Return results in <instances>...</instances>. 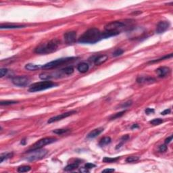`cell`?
Wrapping results in <instances>:
<instances>
[{
    "mask_svg": "<svg viewBox=\"0 0 173 173\" xmlns=\"http://www.w3.org/2000/svg\"><path fill=\"white\" fill-rule=\"evenodd\" d=\"M102 39V33L96 28H91L85 32L79 37L78 41L83 44H94Z\"/></svg>",
    "mask_w": 173,
    "mask_h": 173,
    "instance_id": "1",
    "label": "cell"
},
{
    "mask_svg": "<svg viewBox=\"0 0 173 173\" xmlns=\"http://www.w3.org/2000/svg\"><path fill=\"white\" fill-rule=\"evenodd\" d=\"M60 43V42L58 39H54L46 43H41L35 49V52L39 54H51L58 50Z\"/></svg>",
    "mask_w": 173,
    "mask_h": 173,
    "instance_id": "2",
    "label": "cell"
},
{
    "mask_svg": "<svg viewBox=\"0 0 173 173\" xmlns=\"http://www.w3.org/2000/svg\"><path fill=\"white\" fill-rule=\"evenodd\" d=\"M48 151L46 149H29L27 151V156L25 160L29 162H34L42 159L47 155Z\"/></svg>",
    "mask_w": 173,
    "mask_h": 173,
    "instance_id": "3",
    "label": "cell"
},
{
    "mask_svg": "<svg viewBox=\"0 0 173 173\" xmlns=\"http://www.w3.org/2000/svg\"><path fill=\"white\" fill-rule=\"evenodd\" d=\"M56 83H55L54 82L50 81H44L38 82V83H35L33 85L30 86L29 91L30 92H38L41 91H44V90L48 89H51V88L57 86Z\"/></svg>",
    "mask_w": 173,
    "mask_h": 173,
    "instance_id": "4",
    "label": "cell"
},
{
    "mask_svg": "<svg viewBox=\"0 0 173 173\" xmlns=\"http://www.w3.org/2000/svg\"><path fill=\"white\" fill-rule=\"evenodd\" d=\"M75 59H76V58H74V57H69V58H64L58 59V60H56L52 61L49 63L45 64V65L42 66L41 67L44 68V69H52V68H54L58 67L59 66L62 65L64 64L71 62V61L74 60Z\"/></svg>",
    "mask_w": 173,
    "mask_h": 173,
    "instance_id": "5",
    "label": "cell"
},
{
    "mask_svg": "<svg viewBox=\"0 0 173 173\" xmlns=\"http://www.w3.org/2000/svg\"><path fill=\"white\" fill-rule=\"evenodd\" d=\"M126 27V25L122 22L120 21H114L107 24L105 26L106 31H118L120 32V30L123 29Z\"/></svg>",
    "mask_w": 173,
    "mask_h": 173,
    "instance_id": "6",
    "label": "cell"
},
{
    "mask_svg": "<svg viewBox=\"0 0 173 173\" xmlns=\"http://www.w3.org/2000/svg\"><path fill=\"white\" fill-rule=\"evenodd\" d=\"M56 139L54 137H45L39 140L35 143L34 144L31 149H41L46 145L51 144L54 142L56 141Z\"/></svg>",
    "mask_w": 173,
    "mask_h": 173,
    "instance_id": "7",
    "label": "cell"
},
{
    "mask_svg": "<svg viewBox=\"0 0 173 173\" xmlns=\"http://www.w3.org/2000/svg\"><path fill=\"white\" fill-rule=\"evenodd\" d=\"M12 82L14 85L18 87H26L30 83V79L29 77L25 76H18L14 77Z\"/></svg>",
    "mask_w": 173,
    "mask_h": 173,
    "instance_id": "8",
    "label": "cell"
},
{
    "mask_svg": "<svg viewBox=\"0 0 173 173\" xmlns=\"http://www.w3.org/2000/svg\"><path fill=\"white\" fill-rule=\"evenodd\" d=\"M77 113V111H69V112H67L63 113V114H61L60 115H58V116H54L50 118L47 121V123L51 124L53 123V122H55L59 121V120H61L64 119V118H66L67 117L70 116H72V115L74 114Z\"/></svg>",
    "mask_w": 173,
    "mask_h": 173,
    "instance_id": "9",
    "label": "cell"
},
{
    "mask_svg": "<svg viewBox=\"0 0 173 173\" xmlns=\"http://www.w3.org/2000/svg\"><path fill=\"white\" fill-rule=\"evenodd\" d=\"M77 38V33L75 31L66 32L64 35V39L65 41V43L68 45H72L76 42Z\"/></svg>",
    "mask_w": 173,
    "mask_h": 173,
    "instance_id": "10",
    "label": "cell"
},
{
    "mask_svg": "<svg viewBox=\"0 0 173 173\" xmlns=\"http://www.w3.org/2000/svg\"><path fill=\"white\" fill-rule=\"evenodd\" d=\"M170 27V23L168 21H161L158 23L156 27V33L157 34L163 33L168 29Z\"/></svg>",
    "mask_w": 173,
    "mask_h": 173,
    "instance_id": "11",
    "label": "cell"
},
{
    "mask_svg": "<svg viewBox=\"0 0 173 173\" xmlns=\"http://www.w3.org/2000/svg\"><path fill=\"white\" fill-rule=\"evenodd\" d=\"M156 73L157 74V76L160 78H164V77L168 76L170 73V68L166 67V66H162L157 68L156 70Z\"/></svg>",
    "mask_w": 173,
    "mask_h": 173,
    "instance_id": "12",
    "label": "cell"
},
{
    "mask_svg": "<svg viewBox=\"0 0 173 173\" xmlns=\"http://www.w3.org/2000/svg\"><path fill=\"white\" fill-rule=\"evenodd\" d=\"M103 131V128H95L94 130H93L92 131H91L89 134L87 135V138L88 139H93V138H95L96 137H97L98 135H99Z\"/></svg>",
    "mask_w": 173,
    "mask_h": 173,
    "instance_id": "13",
    "label": "cell"
},
{
    "mask_svg": "<svg viewBox=\"0 0 173 173\" xmlns=\"http://www.w3.org/2000/svg\"><path fill=\"white\" fill-rule=\"evenodd\" d=\"M138 83H152L155 82V79L149 77H139L137 79Z\"/></svg>",
    "mask_w": 173,
    "mask_h": 173,
    "instance_id": "14",
    "label": "cell"
},
{
    "mask_svg": "<svg viewBox=\"0 0 173 173\" xmlns=\"http://www.w3.org/2000/svg\"><path fill=\"white\" fill-rule=\"evenodd\" d=\"M108 57L107 55H101L97 57L94 60V63L95 65H100L101 64L104 63L106 61H107Z\"/></svg>",
    "mask_w": 173,
    "mask_h": 173,
    "instance_id": "15",
    "label": "cell"
},
{
    "mask_svg": "<svg viewBox=\"0 0 173 173\" xmlns=\"http://www.w3.org/2000/svg\"><path fill=\"white\" fill-rule=\"evenodd\" d=\"M120 33L118 31H105L102 33V37L103 39L110 38L111 37L116 36L119 35Z\"/></svg>",
    "mask_w": 173,
    "mask_h": 173,
    "instance_id": "16",
    "label": "cell"
},
{
    "mask_svg": "<svg viewBox=\"0 0 173 173\" xmlns=\"http://www.w3.org/2000/svg\"><path fill=\"white\" fill-rule=\"evenodd\" d=\"M89 66L88 65V64L85 62H82V63L79 64L78 66H77V70L81 73H85L89 70Z\"/></svg>",
    "mask_w": 173,
    "mask_h": 173,
    "instance_id": "17",
    "label": "cell"
},
{
    "mask_svg": "<svg viewBox=\"0 0 173 173\" xmlns=\"http://www.w3.org/2000/svg\"><path fill=\"white\" fill-rule=\"evenodd\" d=\"M25 25H2L0 26V29H21V28H24Z\"/></svg>",
    "mask_w": 173,
    "mask_h": 173,
    "instance_id": "18",
    "label": "cell"
},
{
    "mask_svg": "<svg viewBox=\"0 0 173 173\" xmlns=\"http://www.w3.org/2000/svg\"><path fill=\"white\" fill-rule=\"evenodd\" d=\"M111 141H112V139H111V138L110 137H103V139H101L100 140V141L99 143V145L101 147L105 146L106 145H108L109 143H110Z\"/></svg>",
    "mask_w": 173,
    "mask_h": 173,
    "instance_id": "19",
    "label": "cell"
},
{
    "mask_svg": "<svg viewBox=\"0 0 173 173\" xmlns=\"http://www.w3.org/2000/svg\"><path fill=\"white\" fill-rule=\"evenodd\" d=\"M41 67L40 65H36V64H27L25 66V68L28 70H31V71H35V70H38L39 68Z\"/></svg>",
    "mask_w": 173,
    "mask_h": 173,
    "instance_id": "20",
    "label": "cell"
},
{
    "mask_svg": "<svg viewBox=\"0 0 173 173\" xmlns=\"http://www.w3.org/2000/svg\"><path fill=\"white\" fill-rule=\"evenodd\" d=\"M79 166V163L76 162V163H72V164H68V166L64 168V170L65 171H72L77 169Z\"/></svg>",
    "mask_w": 173,
    "mask_h": 173,
    "instance_id": "21",
    "label": "cell"
},
{
    "mask_svg": "<svg viewBox=\"0 0 173 173\" xmlns=\"http://www.w3.org/2000/svg\"><path fill=\"white\" fill-rule=\"evenodd\" d=\"M61 71L63 72L64 74H67V75H70V74H72V73L74 72V68H73L72 66H68V67L62 69Z\"/></svg>",
    "mask_w": 173,
    "mask_h": 173,
    "instance_id": "22",
    "label": "cell"
},
{
    "mask_svg": "<svg viewBox=\"0 0 173 173\" xmlns=\"http://www.w3.org/2000/svg\"><path fill=\"white\" fill-rule=\"evenodd\" d=\"M120 159V157H105L103 159V162H106V163H113V162H116L117 160Z\"/></svg>",
    "mask_w": 173,
    "mask_h": 173,
    "instance_id": "23",
    "label": "cell"
},
{
    "mask_svg": "<svg viewBox=\"0 0 173 173\" xmlns=\"http://www.w3.org/2000/svg\"><path fill=\"white\" fill-rule=\"evenodd\" d=\"M13 153H2L1 156H0V162H3L5 160H7L8 158L12 157Z\"/></svg>",
    "mask_w": 173,
    "mask_h": 173,
    "instance_id": "24",
    "label": "cell"
},
{
    "mask_svg": "<svg viewBox=\"0 0 173 173\" xmlns=\"http://www.w3.org/2000/svg\"><path fill=\"white\" fill-rule=\"evenodd\" d=\"M31 166H22L18 167V172H29L31 170Z\"/></svg>",
    "mask_w": 173,
    "mask_h": 173,
    "instance_id": "25",
    "label": "cell"
},
{
    "mask_svg": "<svg viewBox=\"0 0 173 173\" xmlns=\"http://www.w3.org/2000/svg\"><path fill=\"white\" fill-rule=\"evenodd\" d=\"M125 112H126V110H123V111H121V112H118L116 113V114H114L112 115V116L110 117V120H114L116 119V118H120V117H121Z\"/></svg>",
    "mask_w": 173,
    "mask_h": 173,
    "instance_id": "26",
    "label": "cell"
},
{
    "mask_svg": "<svg viewBox=\"0 0 173 173\" xmlns=\"http://www.w3.org/2000/svg\"><path fill=\"white\" fill-rule=\"evenodd\" d=\"M163 122V120L161 119V118H154L152 120H151L149 122V123L151 124H152L153 126H156V125H159L161 123Z\"/></svg>",
    "mask_w": 173,
    "mask_h": 173,
    "instance_id": "27",
    "label": "cell"
},
{
    "mask_svg": "<svg viewBox=\"0 0 173 173\" xmlns=\"http://www.w3.org/2000/svg\"><path fill=\"white\" fill-rule=\"evenodd\" d=\"M129 139V136H128V135H124L123 137H122L121 138V142L118 145H117V147H116V149H118V148H120L121 147V146L122 145V144L124 143V142H126L127 140Z\"/></svg>",
    "mask_w": 173,
    "mask_h": 173,
    "instance_id": "28",
    "label": "cell"
},
{
    "mask_svg": "<svg viewBox=\"0 0 173 173\" xmlns=\"http://www.w3.org/2000/svg\"><path fill=\"white\" fill-rule=\"evenodd\" d=\"M69 131V129H64V128H61V129H56L54 130L53 132L54 133H56L57 135H63L64 133H68Z\"/></svg>",
    "mask_w": 173,
    "mask_h": 173,
    "instance_id": "29",
    "label": "cell"
},
{
    "mask_svg": "<svg viewBox=\"0 0 173 173\" xmlns=\"http://www.w3.org/2000/svg\"><path fill=\"white\" fill-rule=\"evenodd\" d=\"M139 160V156H129L126 159V162L130 163V162H137Z\"/></svg>",
    "mask_w": 173,
    "mask_h": 173,
    "instance_id": "30",
    "label": "cell"
},
{
    "mask_svg": "<svg viewBox=\"0 0 173 173\" xmlns=\"http://www.w3.org/2000/svg\"><path fill=\"white\" fill-rule=\"evenodd\" d=\"M172 54H169V55H167V56H166L162 57V58H159V59H157V60H154L151 61L150 63H155V62H160V61L164 60H166V59L170 58H172Z\"/></svg>",
    "mask_w": 173,
    "mask_h": 173,
    "instance_id": "31",
    "label": "cell"
},
{
    "mask_svg": "<svg viewBox=\"0 0 173 173\" xmlns=\"http://www.w3.org/2000/svg\"><path fill=\"white\" fill-rule=\"evenodd\" d=\"M18 103V101L6 100V101H2L0 102V104H1V106H8V105H12V104H15V103Z\"/></svg>",
    "mask_w": 173,
    "mask_h": 173,
    "instance_id": "32",
    "label": "cell"
},
{
    "mask_svg": "<svg viewBox=\"0 0 173 173\" xmlns=\"http://www.w3.org/2000/svg\"><path fill=\"white\" fill-rule=\"evenodd\" d=\"M124 53V50L122 49H117L116 50H115L114 52H113L112 56L114 57H118L121 56L122 54Z\"/></svg>",
    "mask_w": 173,
    "mask_h": 173,
    "instance_id": "33",
    "label": "cell"
},
{
    "mask_svg": "<svg viewBox=\"0 0 173 173\" xmlns=\"http://www.w3.org/2000/svg\"><path fill=\"white\" fill-rule=\"evenodd\" d=\"M8 70L7 68H1V70H0V77L2 78L4 76H6V74L8 73Z\"/></svg>",
    "mask_w": 173,
    "mask_h": 173,
    "instance_id": "34",
    "label": "cell"
},
{
    "mask_svg": "<svg viewBox=\"0 0 173 173\" xmlns=\"http://www.w3.org/2000/svg\"><path fill=\"white\" fill-rule=\"evenodd\" d=\"M85 167L86 168L88 169V170H89V169H91V168H95V165L93 164H92V163H87V164L85 165Z\"/></svg>",
    "mask_w": 173,
    "mask_h": 173,
    "instance_id": "35",
    "label": "cell"
},
{
    "mask_svg": "<svg viewBox=\"0 0 173 173\" xmlns=\"http://www.w3.org/2000/svg\"><path fill=\"white\" fill-rule=\"evenodd\" d=\"M159 150L160 152H165L167 150V146L166 145H162L159 147Z\"/></svg>",
    "mask_w": 173,
    "mask_h": 173,
    "instance_id": "36",
    "label": "cell"
},
{
    "mask_svg": "<svg viewBox=\"0 0 173 173\" xmlns=\"http://www.w3.org/2000/svg\"><path fill=\"white\" fill-rule=\"evenodd\" d=\"M132 104V101H127V102H125L124 103H123L122 105H121L120 106V107H122V108H127V107H128V106H130V105Z\"/></svg>",
    "mask_w": 173,
    "mask_h": 173,
    "instance_id": "37",
    "label": "cell"
},
{
    "mask_svg": "<svg viewBox=\"0 0 173 173\" xmlns=\"http://www.w3.org/2000/svg\"><path fill=\"white\" fill-rule=\"evenodd\" d=\"M145 114L147 115H149L151 114H153L154 113V110L153 109H152V108H147L146 110H145Z\"/></svg>",
    "mask_w": 173,
    "mask_h": 173,
    "instance_id": "38",
    "label": "cell"
},
{
    "mask_svg": "<svg viewBox=\"0 0 173 173\" xmlns=\"http://www.w3.org/2000/svg\"><path fill=\"white\" fill-rule=\"evenodd\" d=\"M172 135H171V136H170V137H168V138H166V139H165V143L166 144L170 143L171 141H172Z\"/></svg>",
    "mask_w": 173,
    "mask_h": 173,
    "instance_id": "39",
    "label": "cell"
},
{
    "mask_svg": "<svg viewBox=\"0 0 173 173\" xmlns=\"http://www.w3.org/2000/svg\"><path fill=\"white\" fill-rule=\"evenodd\" d=\"M170 109H166V110H165L164 111H163L162 112H161V114L162 115H166V114H170Z\"/></svg>",
    "mask_w": 173,
    "mask_h": 173,
    "instance_id": "40",
    "label": "cell"
},
{
    "mask_svg": "<svg viewBox=\"0 0 173 173\" xmlns=\"http://www.w3.org/2000/svg\"><path fill=\"white\" fill-rule=\"evenodd\" d=\"M114 169H105V170H102V172H114Z\"/></svg>",
    "mask_w": 173,
    "mask_h": 173,
    "instance_id": "41",
    "label": "cell"
},
{
    "mask_svg": "<svg viewBox=\"0 0 173 173\" xmlns=\"http://www.w3.org/2000/svg\"><path fill=\"white\" fill-rule=\"evenodd\" d=\"M79 171L81 172H89V170L88 169L86 168L85 167H84V168H81L79 170Z\"/></svg>",
    "mask_w": 173,
    "mask_h": 173,
    "instance_id": "42",
    "label": "cell"
},
{
    "mask_svg": "<svg viewBox=\"0 0 173 173\" xmlns=\"http://www.w3.org/2000/svg\"><path fill=\"white\" fill-rule=\"evenodd\" d=\"M137 128H139V126H138V124H133V126H131V128H132V129Z\"/></svg>",
    "mask_w": 173,
    "mask_h": 173,
    "instance_id": "43",
    "label": "cell"
},
{
    "mask_svg": "<svg viewBox=\"0 0 173 173\" xmlns=\"http://www.w3.org/2000/svg\"><path fill=\"white\" fill-rule=\"evenodd\" d=\"M21 144H23V145H25V144H26V141H25V139L21 140Z\"/></svg>",
    "mask_w": 173,
    "mask_h": 173,
    "instance_id": "44",
    "label": "cell"
}]
</instances>
